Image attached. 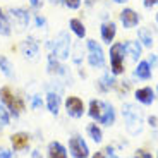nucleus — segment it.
Segmentation results:
<instances>
[{
  "label": "nucleus",
  "mask_w": 158,
  "mask_h": 158,
  "mask_svg": "<svg viewBox=\"0 0 158 158\" xmlns=\"http://www.w3.org/2000/svg\"><path fill=\"white\" fill-rule=\"evenodd\" d=\"M47 47L50 48V53H53L59 60H62V62L69 60L71 59V50H72V40H71L69 31H60L55 36V40L48 41Z\"/></svg>",
  "instance_id": "obj_1"
},
{
  "label": "nucleus",
  "mask_w": 158,
  "mask_h": 158,
  "mask_svg": "<svg viewBox=\"0 0 158 158\" xmlns=\"http://www.w3.org/2000/svg\"><path fill=\"white\" fill-rule=\"evenodd\" d=\"M122 115L126 120V129L129 134L138 136L143 132V117L139 108H136L132 103H126L122 107Z\"/></svg>",
  "instance_id": "obj_2"
},
{
  "label": "nucleus",
  "mask_w": 158,
  "mask_h": 158,
  "mask_svg": "<svg viewBox=\"0 0 158 158\" xmlns=\"http://www.w3.org/2000/svg\"><path fill=\"white\" fill-rule=\"evenodd\" d=\"M108 47H110V50H108V55H110V72L114 76H122L126 72V67H124V60H126L124 41H114Z\"/></svg>",
  "instance_id": "obj_3"
},
{
  "label": "nucleus",
  "mask_w": 158,
  "mask_h": 158,
  "mask_svg": "<svg viewBox=\"0 0 158 158\" xmlns=\"http://www.w3.org/2000/svg\"><path fill=\"white\" fill-rule=\"evenodd\" d=\"M86 50H88V64L93 69H102L105 67V52L102 45L96 40H88L86 41Z\"/></svg>",
  "instance_id": "obj_4"
},
{
  "label": "nucleus",
  "mask_w": 158,
  "mask_h": 158,
  "mask_svg": "<svg viewBox=\"0 0 158 158\" xmlns=\"http://www.w3.org/2000/svg\"><path fill=\"white\" fill-rule=\"evenodd\" d=\"M7 14H9L12 28L16 26L17 31H24L29 26V23H31V14H29L28 9L24 7H10L7 10Z\"/></svg>",
  "instance_id": "obj_5"
},
{
  "label": "nucleus",
  "mask_w": 158,
  "mask_h": 158,
  "mask_svg": "<svg viewBox=\"0 0 158 158\" xmlns=\"http://www.w3.org/2000/svg\"><path fill=\"white\" fill-rule=\"evenodd\" d=\"M19 52L24 59H28L29 62H36L40 55V41L35 40L33 36H28L19 43Z\"/></svg>",
  "instance_id": "obj_6"
},
{
  "label": "nucleus",
  "mask_w": 158,
  "mask_h": 158,
  "mask_svg": "<svg viewBox=\"0 0 158 158\" xmlns=\"http://www.w3.org/2000/svg\"><path fill=\"white\" fill-rule=\"evenodd\" d=\"M64 108H65L69 117H72V118H81L84 115V112H86L84 102L79 96H72V95L64 100Z\"/></svg>",
  "instance_id": "obj_7"
},
{
  "label": "nucleus",
  "mask_w": 158,
  "mask_h": 158,
  "mask_svg": "<svg viewBox=\"0 0 158 158\" xmlns=\"http://www.w3.org/2000/svg\"><path fill=\"white\" fill-rule=\"evenodd\" d=\"M69 153L72 158H89V148L81 136H72L69 139Z\"/></svg>",
  "instance_id": "obj_8"
},
{
  "label": "nucleus",
  "mask_w": 158,
  "mask_h": 158,
  "mask_svg": "<svg viewBox=\"0 0 158 158\" xmlns=\"http://www.w3.org/2000/svg\"><path fill=\"white\" fill-rule=\"evenodd\" d=\"M16 98H17V93L12 89L10 86H2L0 88V102L7 107V110L10 112V117H14V118L19 117L17 112H16Z\"/></svg>",
  "instance_id": "obj_9"
},
{
  "label": "nucleus",
  "mask_w": 158,
  "mask_h": 158,
  "mask_svg": "<svg viewBox=\"0 0 158 158\" xmlns=\"http://www.w3.org/2000/svg\"><path fill=\"white\" fill-rule=\"evenodd\" d=\"M118 21H120V24L124 26V29H132L139 24L141 17H139V14L134 10V9L124 7L122 10L118 12Z\"/></svg>",
  "instance_id": "obj_10"
},
{
  "label": "nucleus",
  "mask_w": 158,
  "mask_h": 158,
  "mask_svg": "<svg viewBox=\"0 0 158 158\" xmlns=\"http://www.w3.org/2000/svg\"><path fill=\"white\" fill-rule=\"evenodd\" d=\"M9 141H10V146L14 151H24L31 144V136L28 132H14V134H10Z\"/></svg>",
  "instance_id": "obj_11"
},
{
  "label": "nucleus",
  "mask_w": 158,
  "mask_h": 158,
  "mask_svg": "<svg viewBox=\"0 0 158 158\" xmlns=\"http://www.w3.org/2000/svg\"><path fill=\"white\" fill-rule=\"evenodd\" d=\"M115 117H117V114H115V108L112 103L108 102H103L102 105V112H100V117H98V122L103 124V126H114L115 124Z\"/></svg>",
  "instance_id": "obj_12"
},
{
  "label": "nucleus",
  "mask_w": 158,
  "mask_h": 158,
  "mask_svg": "<svg viewBox=\"0 0 158 158\" xmlns=\"http://www.w3.org/2000/svg\"><path fill=\"white\" fill-rule=\"evenodd\" d=\"M45 107L50 112L52 115H59L60 107H62V96L60 93L55 91H47V96H45Z\"/></svg>",
  "instance_id": "obj_13"
},
{
  "label": "nucleus",
  "mask_w": 158,
  "mask_h": 158,
  "mask_svg": "<svg viewBox=\"0 0 158 158\" xmlns=\"http://www.w3.org/2000/svg\"><path fill=\"white\" fill-rule=\"evenodd\" d=\"M100 36H102V41L107 45L114 43L115 36H117V24L114 21H105L100 28Z\"/></svg>",
  "instance_id": "obj_14"
},
{
  "label": "nucleus",
  "mask_w": 158,
  "mask_h": 158,
  "mask_svg": "<svg viewBox=\"0 0 158 158\" xmlns=\"http://www.w3.org/2000/svg\"><path fill=\"white\" fill-rule=\"evenodd\" d=\"M47 72L50 76H64L65 74V67H64L62 60H59L53 53H48V57H47Z\"/></svg>",
  "instance_id": "obj_15"
},
{
  "label": "nucleus",
  "mask_w": 158,
  "mask_h": 158,
  "mask_svg": "<svg viewBox=\"0 0 158 158\" xmlns=\"http://www.w3.org/2000/svg\"><path fill=\"white\" fill-rule=\"evenodd\" d=\"M134 98L138 100L141 105H151L155 102V89L151 86H144V88H138L134 93Z\"/></svg>",
  "instance_id": "obj_16"
},
{
  "label": "nucleus",
  "mask_w": 158,
  "mask_h": 158,
  "mask_svg": "<svg viewBox=\"0 0 158 158\" xmlns=\"http://www.w3.org/2000/svg\"><path fill=\"white\" fill-rule=\"evenodd\" d=\"M124 47H126V55H129L131 59L138 62L143 55V45L136 40H126L124 41Z\"/></svg>",
  "instance_id": "obj_17"
},
{
  "label": "nucleus",
  "mask_w": 158,
  "mask_h": 158,
  "mask_svg": "<svg viewBox=\"0 0 158 158\" xmlns=\"http://www.w3.org/2000/svg\"><path fill=\"white\" fill-rule=\"evenodd\" d=\"M69 31H71L77 40L86 38V26H84V23L79 19V17H72V19H69Z\"/></svg>",
  "instance_id": "obj_18"
},
{
  "label": "nucleus",
  "mask_w": 158,
  "mask_h": 158,
  "mask_svg": "<svg viewBox=\"0 0 158 158\" xmlns=\"http://www.w3.org/2000/svg\"><path fill=\"white\" fill-rule=\"evenodd\" d=\"M48 158H69L67 148L64 146L60 141L48 143Z\"/></svg>",
  "instance_id": "obj_19"
},
{
  "label": "nucleus",
  "mask_w": 158,
  "mask_h": 158,
  "mask_svg": "<svg viewBox=\"0 0 158 158\" xmlns=\"http://www.w3.org/2000/svg\"><path fill=\"white\" fill-rule=\"evenodd\" d=\"M114 88H117L115 76L112 74V72H105V74L98 79V89L102 91V93H105V91H110V89H114Z\"/></svg>",
  "instance_id": "obj_20"
},
{
  "label": "nucleus",
  "mask_w": 158,
  "mask_h": 158,
  "mask_svg": "<svg viewBox=\"0 0 158 158\" xmlns=\"http://www.w3.org/2000/svg\"><path fill=\"white\" fill-rule=\"evenodd\" d=\"M151 65L148 64V60H139L138 65H136L134 69V76L138 79H143V81H148V79H151Z\"/></svg>",
  "instance_id": "obj_21"
},
{
  "label": "nucleus",
  "mask_w": 158,
  "mask_h": 158,
  "mask_svg": "<svg viewBox=\"0 0 158 158\" xmlns=\"http://www.w3.org/2000/svg\"><path fill=\"white\" fill-rule=\"evenodd\" d=\"M10 35H12V24L10 19H9V14L0 7V36L9 38Z\"/></svg>",
  "instance_id": "obj_22"
},
{
  "label": "nucleus",
  "mask_w": 158,
  "mask_h": 158,
  "mask_svg": "<svg viewBox=\"0 0 158 158\" xmlns=\"http://www.w3.org/2000/svg\"><path fill=\"white\" fill-rule=\"evenodd\" d=\"M0 72H2L7 79H14V77H16L14 65H12V62L9 60L7 55H0Z\"/></svg>",
  "instance_id": "obj_23"
},
{
  "label": "nucleus",
  "mask_w": 158,
  "mask_h": 158,
  "mask_svg": "<svg viewBox=\"0 0 158 158\" xmlns=\"http://www.w3.org/2000/svg\"><path fill=\"white\" fill-rule=\"evenodd\" d=\"M138 41L143 45V48L153 47V35L148 28H138Z\"/></svg>",
  "instance_id": "obj_24"
},
{
  "label": "nucleus",
  "mask_w": 158,
  "mask_h": 158,
  "mask_svg": "<svg viewBox=\"0 0 158 158\" xmlns=\"http://www.w3.org/2000/svg\"><path fill=\"white\" fill-rule=\"evenodd\" d=\"M86 132H88V136L93 139V143H96V144H100V143L103 141V131H102V127H100L96 122L88 124Z\"/></svg>",
  "instance_id": "obj_25"
},
{
  "label": "nucleus",
  "mask_w": 158,
  "mask_h": 158,
  "mask_svg": "<svg viewBox=\"0 0 158 158\" xmlns=\"http://www.w3.org/2000/svg\"><path fill=\"white\" fill-rule=\"evenodd\" d=\"M102 105H103V100H91L89 105H88V115L96 122H98L100 112H102Z\"/></svg>",
  "instance_id": "obj_26"
},
{
  "label": "nucleus",
  "mask_w": 158,
  "mask_h": 158,
  "mask_svg": "<svg viewBox=\"0 0 158 158\" xmlns=\"http://www.w3.org/2000/svg\"><path fill=\"white\" fill-rule=\"evenodd\" d=\"M71 59L76 65H81L83 64V59H84V48H83V43H76L71 50Z\"/></svg>",
  "instance_id": "obj_27"
},
{
  "label": "nucleus",
  "mask_w": 158,
  "mask_h": 158,
  "mask_svg": "<svg viewBox=\"0 0 158 158\" xmlns=\"http://www.w3.org/2000/svg\"><path fill=\"white\" fill-rule=\"evenodd\" d=\"M7 126H10V112L0 102V127H7Z\"/></svg>",
  "instance_id": "obj_28"
},
{
  "label": "nucleus",
  "mask_w": 158,
  "mask_h": 158,
  "mask_svg": "<svg viewBox=\"0 0 158 158\" xmlns=\"http://www.w3.org/2000/svg\"><path fill=\"white\" fill-rule=\"evenodd\" d=\"M29 103H31V108H33V110H36V112H40L41 108H43V105H45L41 95H38V93H35V95L29 96Z\"/></svg>",
  "instance_id": "obj_29"
},
{
  "label": "nucleus",
  "mask_w": 158,
  "mask_h": 158,
  "mask_svg": "<svg viewBox=\"0 0 158 158\" xmlns=\"http://www.w3.org/2000/svg\"><path fill=\"white\" fill-rule=\"evenodd\" d=\"M33 23H35V28H38V29H47L48 28V21L43 14H35Z\"/></svg>",
  "instance_id": "obj_30"
},
{
  "label": "nucleus",
  "mask_w": 158,
  "mask_h": 158,
  "mask_svg": "<svg viewBox=\"0 0 158 158\" xmlns=\"http://www.w3.org/2000/svg\"><path fill=\"white\" fill-rule=\"evenodd\" d=\"M60 4L69 10H77V9H81L83 0H60Z\"/></svg>",
  "instance_id": "obj_31"
},
{
  "label": "nucleus",
  "mask_w": 158,
  "mask_h": 158,
  "mask_svg": "<svg viewBox=\"0 0 158 158\" xmlns=\"http://www.w3.org/2000/svg\"><path fill=\"white\" fill-rule=\"evenodd\" d=\"M0 158H16V151L12 148L0 146Z\"/></svg>",
  "instance_id": "obj_32"
},
{
  "label": "nucleus",
  "mask_w": 158,
  "mask_h": 158,
  "mask_svg": "<svg viewBox=\"0 0 158 158\" xmlns=\"http://www.w3.org/2000/svg\"><path fill=\"white\" fill-rule=\"evenodd\" d=\"M28 4L33 10H40V9L43 7V0H28Z\"/></svg>",
  "instance_id": "obj_33"
},
{
  "label": "nucleus",
  "mask_w": 158,
  "mask_h": 158,
  "mask_svg": "<svg viewBox=\"0 0 158 158\" xmlns=\"http://www.w3.org/2000/svg\"><path fill=\"white\" fill-rule=\"evenodd\" d=\"M103 155H105V158H118L117 155H115L114 146H107L105 150H103Z\"/></svg>",
  "instance_id": "obj_34"
},
{
  "label": "nucleus",
  "mask_w": 158,
  "mask_h": 158,
  "mask_svg": "<svg viewBox=\"0 0 158 158\" xmlns=\"http://www.w3.org/2000/svg\"><path fill=\"white\" fill-rule=\"evenodd\" d=\"M134 158H153V156H151V153H148L146 150L139 148V150L136 151V156H134Z\"/></svg>",
  "instance_id": "obj_35"
},
{
  "label": "nucleus",
  "mask_w": 158,
  "mask_h": 158,
  "mask_svg": "<svg viewBox=\"0 0 158 158\" xmlns=\"http://www.w3.org/2000/svg\"><path fill=\"white\" fill-rule=\"evenodd\" d=\"M148 124H150L151 127H158V118L155 117V115H150V117H148Z\"/></svg>",
  "instance_id": "obj_36"
},
{
  "label": "nucleus",
  "mask_w": 158,
  "mask_h": 158,
  "mask_svg": "<svg viewBox=\"0 0 158 158\" xmlns=\"http://www.w3.org/2000/svg\"><path fill=\"white\" fill-rule=\"evenodd\" d=\"M158 4V0H144V7L146 9H151L153 5H156Z\"/></svg>",
  "instance_id": "obj_37"
},
{
  "label": "nucleus",
  "mask_w": 158,
  "mask_h": 158,
  "mask_svg": "<svg viewBox=\"0 0 158 158\" xmlns=\"http://www.w3.org/2000/svg\"><path fill=\"white\" fill-rule=\"evenodd\" d=\"M31 158H43V155H41L40 150H33L31 151Z\"/></svg>",
  "instance_id": "obj_38"
},
{
  "label": "nucleus",
  "mask_w": 158,
  "mask_h": 158,
  "mask_svg": "<svg viewBox=\"0 0 158 158\" xmlns=\"http://www.w3.org/2000/svg\"><path fill=\"white\" fill-rule=\"evenodd\" d=\"M156 62H158V59H156L155 55H151L150 59H148V64L151 65V69H153V65H156Z\"/></svg>",
  "instance_id": "obj_39"
},
{
  "label": "nucleus",
  "mask_w": 158,
  "mask_h": 158,
  "mask_svg": "<svg viewBox=\"0 0 158 158\" xmlns=\"http://www.w3.org/2000/svg\"><path fill=\"white\" fill-rule=\"evenodd\" d=\"M91 158H105V155H103V151H96L91 155Z\"/></svg>",
  "instance_id": "obj_40"
},
{
  "label": "nucleus",
  "mask_w": 158,
  "mask_h": 158,
  "mask_svg": "<svg viewBox=\"0 0 158 158\" xmlns=\"http://www.w3.org/2000/svg\"><path fill=\"white\" fill-rule=\"evenodd\" d=\"M115 4H127V2H129V0H114Z\"/></svg>",
  "instance_id": "obj_41"
},
{
  "label": "nucleus",
  "mask_w": 158,
  "mask_h": 158,
  "mask_svg": "<svg viewBox=\"0 0 158 158\" xmlns=\"http://www.w3.org/2000/svg\"><path fill=\"white\" fill-rule=\"evenodd\" d=\"M86 4L88 5H93V4H95V0H86Z\"/></svg>",
  "instance_id": "obj_42"
},
{
  "label": "nucleus",
  "mask_w": 158,
  "mask_h": 158,
  "mask_svg": "<svg viewBox=\"0 0 158 158\" xmlns=\"http://www.w3.org/2000/svg\"><path fill=\"white\" fill-rule=\"evenodd\" d=\"M155 21H156V24H158V12H156V16H155Z\"/></svg>",
  "instance_id": "obj_43"
},
{
  "label": "nucleus",
  "mask_w": 158,
  "mask_h": 158,
  "mask_svg": "<svg viewBox=\"0 0 158 158\" xmlns=\"http://www.w3.org/2000/svg\"><path fill=\"white\" fill-rule=\"evenodd\" d=\"M50 2H52V4H57V2H59V0H50Z\"/></svg>",
  "instance_id": "obj_44"
},
{
  "label": "nucleus",
  "mask_w": 158,
  "mask_h": 158,
  "mask_svg": "<svg viewBox=\"0 0 158 158\" xmlns=\"http://www.w3.org/2000/svg\"><path fill=\"white\" fill-rule=\"evenodd\" d=\"M0 132H2V127H0Z\"/></svg>",
  "instance_id": "obj_45"
},
{
  "label": "nucleus",
  "mask_w": 158,
  "mask_h": 158,
  "mask_svg": "<svg viewBox=\"0 0 158 158\" xmlns=\"http://www.w3.org/2000/svg\"><path fill=\"white\" fill-rule=\"evenodd\" d=\"M156 158H158V155H156Z\"/></svg>",
  "instance_id": "obj_46"
}]
</instances>
